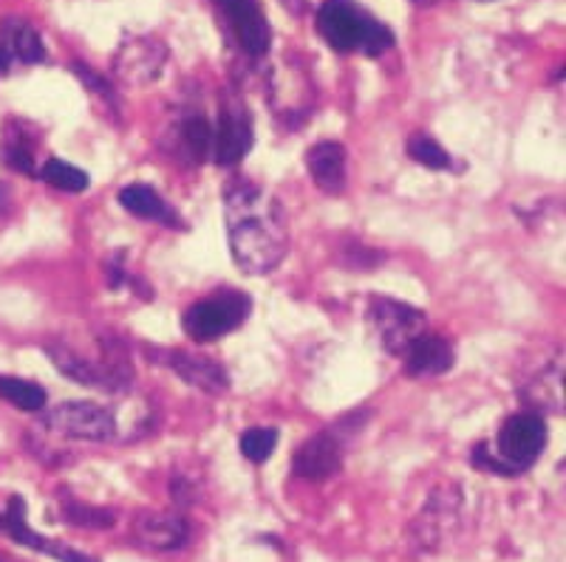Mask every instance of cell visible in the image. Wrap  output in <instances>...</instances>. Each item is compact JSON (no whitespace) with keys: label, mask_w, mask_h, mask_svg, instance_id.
<instances>
[{"label":"cell","mask_w":566,"mask_h":562,"mask_svg":"<svg viewBox=\"0 0 566 562\" xmlns=\"http://www.w3.org/2000/svg\"><path fill=\"white\" fill-rule=\"evenodd\" d=\"M224 226L230 252L244 275H266L290 252V224L281 201L255 181L224 187Z\"/></svg>","instance_id":"obj_1"},{"label":"cell","mask_w":566,"mask_h":562,"mask_svg":"<svg viewBox=\"0 0 566 562\" xmlns=\"http://www.w3.org/2000/svg\"><path fill=\"white\" fill-rule=\"evenodd\" d=\"M317 32L323 34L335 52H360L368 57H380L394 45V32L363 12L352 0H326L317 12Z\"/></svg>","instance_id":"obj_2"},{"label":"cell","mask_w":566,"mask_h":562,"mask_svg":"<svg viewBox=\"0 0 566 562\" xmlns=\"http://www.w3.org/2000/svg\"><path fill=\"white\" fill-rule=\"evenodd\" d=\"M547 438L549 430L544 415L533 413V410H522V413H513L502 424L490 449H493V455L504 467V475L510 478V475H522L533 467L541 453L547 449Z\"/></svg>","instance_id":"obj_3"},{"label":"cell","mask_w":566,"mask_h":562,"mask_svg":"<svg viewBox=\"0 0 566 562\" xmlns=\"http://www.w3.org/2000/svg\"><path fill=\"white\" fill-rule=\"evenodd\" d=\"M252 300L235 288H224L219 295L207 297V300L193 303L185 314V331L193 342H216V339L227 337L235 328L244 326L250 317Z\"/></svg>","instance_id":"obj_4"},{"label":"cell","mask_w":566,"mask_h":562,"mask_svg":"<svg viewBox=\"0 0 566 562\" xmlns=\"http://www.w3.org/2000/svg\"><path fill=\"white\" fill-rule=\"evenodd\" d=\"M515 390L524 407L533 413H560L564 410V353L558 346L541 351L522 364Z\"/></svg>","instance_id":"obj_5"},{"label":"cell","mask_w":566,"mask_h":562,"mask_svg":"<svg viewBox=\"0 0 566 562\" xmlns=\"http://www.w3.org/2000/svg\"><path fill=\"white\" fill-rule=\"evenodd\" d=\"M255 141L252 114L247 108L244 96L235 88H224L219 96V121L212 128V156L216 165L235 167Z\"/></svg>","instance_id":"obj_6"},{"label":"cell","mask_w":566,"mask_h":562,"mask_svg":"<svg viewBox=\"0 0 566 562\" xmlns=\"http://www.w3.org/2000/svg\"><path fill=\"white\" fill-rule=\"evenodd\" d=\"M368 320H371L374 331H377L380 346L391 357H402L413 346V339H419L428 331V317L419 308L391 300V297H371V303H368Z\"/></svg>","instance_id":"obj_7"},{"label":"cell","mask_w":566,"mask_h":562,"mask_svg":"<svg viewBox=\"0 0 566 562\" xmlns=\"http://www.w3.org/2000/svg\"><path fill=\"white\" fill-rule=\"evenodd\" d=\"M43 427L74 442L103 444L116 438V418L108 407L94 402H65L43 415Z\"/></svg>","instance_id":"obj_8"},{"label":"cell","mask_w":566,"mask_h":562,"mask_svg":"<svg viewBox=\"0 0 566 562\" xmlns=\"http://www.w3.org/2000/svg\"><path fill=\"white\" fill-rule=\"evenodd\" d=\"M216 12L224 20L232 43L252 60L266 57L272 45V29L258 0H212Z\"/></svg>","instance_id":"obj_9"},{"label":"cell","mask_w":566,"mask_h":562,"mask_svg":"<svg viewBox=\"0 0 566 562\" xmlns=\"http://www.w3.org/2000/svg\"><path fill=\"white\" fill-rule=\"evenodd\" d=\"M168 65V45L159 38L139 34V38L123 40V45L114 54V77L134 88L156 83L161 71Z\"/></svg>","instance_id":"obj_10"},{"label":"cell","mask_w":566,"mask_h":562,"mask_svg":"<svg viewBox=\"0 0 566 562\" xmlns=\"http://www.w3.org/2000/svg\"><path fill=\"white\" fill-rule=\"evenodd\" d=\"M462 518V492L459 486H439L428 498L424 509L419 511L411 526V537L424 551H433L459 529Z\"/></svg>","instance_id":"obj_11"},{"label":"cell","mask_w":566,"mask_h":562,"mask_svg":"<svg viewBox=\"0 0 566 562\" xmlns=\"http://www.w3.org/2000/svg\"><path fill=\"white\" fill-rule=\"evenodd\" d=\"M343 458H346V435L340 427L323 430L312 435L292 455V473L303 480H326L340 473Z\"/></svg>","instance_id":"obj_12"},{"label":"cell","mask_w":566,"mask_h":562,"mask_svg":"<svg viewBox=\"0 0 566 562\" xmlns=\"http://www.w3.org/2000/svg\"><path fill=\"white\" fill-rule=\"evenodd\" d=\"M49 60L38 29L27 18L9 14L0 23V77H9L14 71L40 65Z\"/></svg>","instance_id":"obj_13"},{"label":"cell","mask_w":566,"mask_h":562,"mask_svg":"<svg viewBox=\"0 0 566 562\" xmlns=\"http://www.w3.org/2000/svg\"><path fill=\"white\" fill-rule=\"evenodd\" d=\"M134 540L148 551L185 549L190 526L179 511H139L134 518Z\"/></svg>","instance_id":"obj_14"},{"label":"cell","mask_w":566,"mask_h":562,"mask_svg":"<svg viewBox=\"0 0 566 562\" xmlns=\"http://www.w3.org/2000/svg\"><path fill=\"white\" fill-rule=\"evenodd\" d=\"M161 364H168L170 371L187 382L190 388L201 390V393H212L219 396L224 390H230V373L221 368L216 359L205 357V353H190V351H159Z\"/></svg>","instance_id":"obj_15"},{"label":"cell","mask_w":566,"mask_h":562,"mask_svg":"<svg viewBox=\"0 0 566 562\" xmlns=\"http://www.w3.org/2000/svg\"><path fill=\"white\" fill-rule=\"evenodd\" d=\"M3 526H7L9 537H12L14 543L27 545V549H34V551H43V554L54 556V560H60V562H99L97 556L83 554V551L69 549V545H65V543H57V540H45L43 534H38V531H34L32 526H29L27 503H23V498H18V495H14V498L9 500Z\"/></svg>","instance_id":"obj_16"},{"label":"cell","mask_w":566,"mask_h":562,"mask_svg":"<svg viewBox=\"0 0 566 562\" xmlns=\"http://www.w3.org/2000/svg\"><path fill=\"white\" fill-rule=\"evenodd\" d=\"M168 150L176 153L179 161L199 165L212 153V125L199 110H187L185 116L174 121L168 128Z\"/></svg>","instance_id":"obj_17"},{"label":"cell","mask_w":566,"mask_h":562,"mask_svg":"<svg viewBox=\"0 0 566 562\" xmlns=\"http://www.w3.org/2000/svg\"><path fill=\"white\" fill-rule=\"evenodd\" d=\"M312 181L328 195H340L348 184V153L340 141H317L306 153Z\"/></svg>","instance_id":"obj_18"},{"label":"cell","mask_w":566,"mask_h":562,"mask_svg":"<svg viewBox=\"0 0 566 562\" xmlns=\"http://www.w3.org/2000/svg\"><path fill=\"white\" fill-rule=\"evenodd\" d=\"M402 359H406V373L413 379L442 377L457 362L451 342L431 331H424L422 337L413 339V346L402 353Z\"/></svg>","instance_id":"obj_19"},{"label":"cell","mask_w":566,"mask_h":562,"mask_svg":"<svg viewBox=\"0 0 566 562\" xmlns=\"http://www.w3.org/2000/svg\"><path fill=\"white\" fill-rule=\"evenodd\" d=\"M45 353H49V359L54 362V368H57L65 379H71V382L83 384V388H97L116 393L114 379L105 371L103 362H91L83 353H77L69 346H60V342H49V346H45Z\"/></svg>","instance_id":"obj_20"},{"label":"cell","mask_w":566,"mask_h":562,"mask_svg":"<svg viewBox=\"0 0 566 562\" xmlns=\"http://www.w3.org/2000/svg\"><path fill=\"white\" fill-rule=\"evenodd\" d=\"M0 153H3V161L12 170L38 179V161H34V156H38V134H34L32 125H27V121H9L7 130H3Z\"/></svg>","instance_id":"obj_21"},{"label":"cell","mask_w":566,"mask_h":562,"mask_svg":"<svg viewBox=\"0 0 566 562\" xmlns=\"http://www.w3.org/2000/svg\"><path fill=\"white\" fill-rule=\"evenodd\" d=\"M119 204L130 212V215L148 218V221H159L165 226H174L179 230L181 221L176 215L174 206L161 199L159 192L148 184H128L123 192H119Z\"/></svg>","instance_id":"obj_22"},{"label":"cell","mask_w":566,"mask_h":562,"mask_svg":"<svg viewBox=\"0 0 566 562\" xmlns=\"http://www.w3.org/2000/svg\"><path fill=\"white\" fill-rule=\"evenodd\" d=\"M0 399L9 402L12 407L27 410V413H38L45 407V390L40 384L29 382V379L18 377H0Z\"/></svg>","instance_id":"obj_23"},{"label":"cell","mask_w":566,"mask_h":562,"mask_svg":"<svg viewBox=\"0 0 566 562\" xmlns=\"http://www.w3.org/2000/svg\"><path fill=\"white\" fill-rule=\"evenodd\" d=\"M38 179H43L45 184H52L54 190L63 192H85L88 190V176L80 170V167L69 165V161L49 159L38 170Z\"/></svg>","instance_id":"obj_24"},{"label":"cell","mask_w":566,"mask_h":562,"mask_svg":"<svg viewBox=\"0 0 566 562\" xmlns=\"http://www.w3.org/2000/svg\"><path fill=\"white\" fill-rule=\"evenodd\" d=\"M63 518L65 523L83 526V529H111L116 523V511L99 509V506L80 503V500L69 498L63 500Z\"/></svg>","instance_id":"obj_25"},{"label":"cell","mask_w":566,"mask_h":562,"mask_svg":"<svg viewBox=\"0 0 566 562\" xmlns=\"http://www.w3.org/2000/svg\"><path fill=\"white\" fill-rule=\"evenodd\" d=\"M406 150L413 161H419L428 170H453V159L448 156V150L437 139H431V136H413L406 145Z\"/></svg>","instance_id":"obj_26"},{"label":"cell","mask_w":566,"mask_h":562,"mask_svg":"<svg viewBox=\"0 0 566 562\" xmlns=\"http://www.w3.org/2000/svg\"><path fill=\"white\" fill-rule=\"evenodd\" d=\"M239 447H241V455H244L247 460H252V464H264V460L270 458L277 447V430H272V427L247 430V433L241 435Z\"/></svg>","instance_id":"obj_27"},{"label":"cell","mask_w":566,"mask_h":562,"mask_svg":"<svg viewBox=\"0 0 566 562\" xmlns=\"http://www.w3.org/2000/svg\"><path fill=\"white\" fill-rule=\"evenodd\" d=\"M337 266L343 268H354V272H368V268H377L382 261H386V255L382 252H374L368 250V246H363V243L357 241H348L346 246H343L340 257H337Z\"/></svg>","instance_id":"obj_28"},{"label":"cell","mask_w":566,"mask_h":562,"mask_svg":"<svg viewBox=\"0 0 566 562\" xmlns=\"http://www.w3.org/2000/svg\"><path fill=\"white\" fill-rule=\"evenodd\" d=\"M74 74H77L80 79H83V85L88 91H94V94H99L105 99V103H116V94H114V88H111L108 83H105L103 77H99L97 71H91V68H85V65H74Z\"/></svg>","instance_id":"obj_29"},{"label":"cell","mask_w":566,"mask_h":562,"mask_svg":"<svg viewBox=\"0 0 566 562\" xmlns=\"http://www.w3.org/2000/svg\"><path fill=\"white\" fill-rule=\"evenodd\" d=\"M105 280H108V288H123L125 283H136L125 268V252H116L105 261Z\"/></svg>","instance_id":"obj_30"},{"label":"cell","mask_w":566,"mask_h":562,"mask_svg":"<svg viewBox=\"0 0 566 562\" xmlns=\"http://www.w3.org/2000/svg\"><path fill=\"white\" fill-rule=\"evenodd\" d=\"M9 212V190L7 187H0V218Z\"/></svg>","instance_id":"obj_31"},{"label":"cell","mask_w":566,"mask_h":562,"mask_svg":"<svg viewBox=\"0 0 566 562\" xmlns=\"http://www.w3.org/2000/svg\"><path fill=\"white\" fill-rule=\"evenodd\" d=\"M413 3H419V7H431V3H437V0H413Z\"/></svg>","instance_id":"obj_32"}]
</instances>
